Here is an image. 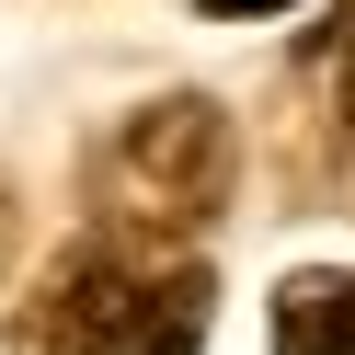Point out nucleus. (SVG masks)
Returning a JSON list of instances; mask_svg holds the SVG:
<instances>
[{
    "label": "nucleus",
    "mask_w": 355,
    "mask_h": 355,
    "mask_svg": "<svg viewBox=\"0 0 355 355\" xmlns=\"http://www.w3.org/2000/svg\"><path fill=\"white\" fill-rule=\"evenodd\" d=\"M80 184H92L103 241L184 252V241L218 230V207H230V184H241V138H230V115H218L207 92H161V103H138V115H126L115 138L80 161Z\"/></svg>",
    "instance_id": "nucleus-2"
},
{
    "label": "nucleus",
    "mask_w": 355,
    "mask_h": 355,
    "mask_svg": "<svg viewBox=\"0 0 355 355\" xmlns=\"http://www.w3.org/2000/svg\"><path fill=\"white\" fill-rule=\"evenodd\" d=\"M12 263H24V207H12V184H0V286H12Z\"/></svg>",
    "instance_id": "nucleus-4"
},
{
    "label": "nucleus",
    "mask_w": 355,
    "mask_h": 355,
    "mask_svg": "<svg viewBox=\"0 0 355 355\" xmlns=\"http://www.w3.org/2000/svg\"><path fill=\"white\" fill-rule=\"evenodd\" d=\"M263 332H275V355H355V263L286 275L275 309H263Z\"/></svg>",
    "instance_id": "nucleus-3"
},
{
    "label": "nucleus",
    "mask_w": 355,
    "mask_h": 355,
    "mask_svg": "<svg viewBox=\"0 0 355 355\" xmlns=\"http://www.w3.org/2000/svg\"><path fill=\"white\" fill-rule=\"evenodd\" d=\"M344 126H355V35H344Z\"/></svg>",
    "instance_id": "nucleus-6"
},
{
    "label": "nucleus",
    "mask_w": 355,
    "mask_h": 355,
    "mask_svg": "<svg viewBox=\"0 0 355 355\" xmlns=\"http://www.w3.org/2000/svg\"><path fill=\"white\" fill-rule=\"evenodd\" d=\"M207 309H218L207 263L92 230L24 298V355H195L207 344Z\"/></svg>",
    "instance_id": "nucleus-1"
},
{
    "label": "nucleus",
    "mask_w": 355,
    "mask_h": 355,
    "mask_svg": "<svg viewBox=\"0 0 355 355\" xmlns=\"http://www.w3.org/2000/svg\"><path fill=\"white\" fill-rule=\"evenodd\" d=\"M218 24H252V12H286V0H207Z\"/></svg>",
    "instance_id": "nucleus-5"
}]
</instances>
